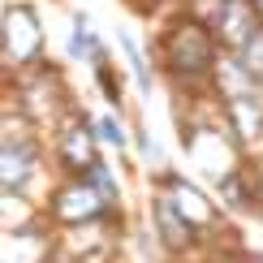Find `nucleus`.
Returning <instances> with one entry per match:
<instances>
[{
    "mask_svg": "<svg viewBox=\"0 0 263 263\" xmlns=\"http://www.w3.org/2000/svg\"><path fill=\"white\" fill-rule=\"evenodd\" d=\"M73 52H78V57H91V30H86L82 17H78V39H73Z\"/></svg>",
    "mask_w": 263,
    "mask_h": 263,
    "instance_id": "1",
    "label": "nucleus"
}]
</instances>
